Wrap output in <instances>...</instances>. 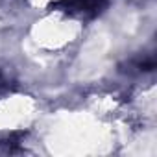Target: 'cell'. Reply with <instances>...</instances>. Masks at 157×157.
Returning a JSON list of instances; mask_svg holds the SVG:
<instances>
[{"instance_id":"6da1fadb","label":"cell","mask_w":157,"mask_h":157,"mask_svg":"<svg viewBox=\"0 0 157 157\" xmlns=\"http://www.w3.org/2000/svg\"><path fill=\"white\" fill-rule=\"evenodd\" d=\"M50 8L63 11L74 19L89 21L98 17L107 8V0H57L50 4Z\"/></svg>"},{"instance_id":"7a4b0ae2","label":"cell","mask_w":157,"mask_h":157,"mask_svg":"<svg viewBox=\"0 0 157 157\" xmlns=\"http://www.w3.org/2000/svg\"><path fill=\"white\" fill-rule=\"evenodd\" d=\"M155 68V56L153 54H140L137 57H131L126 63V72L128 74H146Z\"/></svg>"},{"instance_id":"277c9868","label":"cell","mask_w":157,"mask_h":157,"mask_svg":"<svg viewBox=\"0 0 157 157\" xmlns=\"http://www.w3.org/2000/svg\"><path fill=\"white\" fill-rule=\"evenodd\" d=\"M15 89V80L8 74L6 68L0 67V98H4L6 94H10Z\"/></svg>"},{"instance_id":"3957f363","label":"cell","mask_w":157,"mask_h":157,"mask_svg":"<svg viewBox=\"0 0 157 157\" xmlns=\"http://www.w3.org/2000/svg\"><path fill=\"white\" fill-rule=\"evenodd\" d=\"M24 139H26V133H21V131H11V133H6L0 137V153H21L22 151V146H24Z\"/></svg>"}]
</instances>
